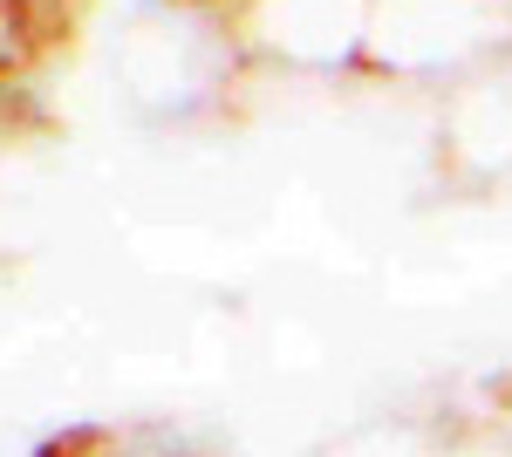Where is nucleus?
<instances>
[{
    "label": "nucleus",
    "instance_id": "f03ea898",
    "mask_svg": "<svg viewBox=\"0 0 512 457\" xmlns=\"http://www.w3.org/2000/svg\"><path fill=\"white\" fill-rule=\"evenodd\" d=\"M369 7L376 0H246V28L287 62H349L369 48Z\"/></svg>",
    "mask_w": 512,
    "mask_h": 457
},
{
    "label": "nucleus",
    "instance_id": "f257e3e1",
    "mask_svg": "<svg viewBox=\"0 0 512 457\" xmlns=\"http://www.w3.org/2000/svg\"><path fill=\"white\" fill-rule=\"evenodd\" d=\"M506 41V0H376L369 7V55L431 76V69H478Z\"/></svg>",
    "mask_w": 512,
    "mask_h": 457
},
{
    "label": "nucleus",
    "instance_id": "7ed1b4c3",
    "mask_svg": "<svg viewBox=\"0 0 512 457\" xmlns=\"http://www.w3.org/2000/svg\"><path fill=\"white\" fill-rule=\"evenodd\" d=\"M451 151L478 171L512 164V55L478 62L451 96Z\"/></svg>",
    "mask_w": 512,
    "mask_h": 457
}]
</instances>
